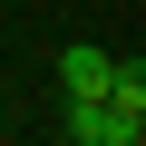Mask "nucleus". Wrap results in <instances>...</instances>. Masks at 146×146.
I'll use <instances>...</instances> for the list:
<instances>
[{
  "label": "nucleus",
  "instance_id": "3",
  "mask_svg": "<svg viewBox=\"0 0 146 146\" xmlns=\"http://www.w3.org/2000/svg\"><path fill=\"white\" fill-rule=\"evenodd\" d=\"M107 107H117V117H146V68H136V58L107 68Z\"/></svg>",
  "mask_w": 146,
  "mask_h": 146
},
{
  "label": "nucleus",
  "instance_id": "2",
  "mask_svg": "<svg viewBox=\"0 0 146 146\" xmlns=\"http://www.w3.org/2000/svg\"><path fill=\"white\" fill-rule=\"evenodd\" d=\"M107 68H117L107 49H58V88L68 98H107Z\"/></svg>",
  "mask_w": 146,
  "mask_h": 146
},
{
  "label": "nucleus",
  "instance_id": "1",
  "mask_svg": "<svg viewBox=\"0 0 146 146\" xmlns=\"http://www.w3.org/2000/svg\"><path fill=\"white\" fill-rule=\"evenodd\" d=\"M68 136H78V146H136L146 117H117L107 98H68Z\"/></svg>",
  "mask_w": 146,
  "mask_h": 146
}]
</instances>
